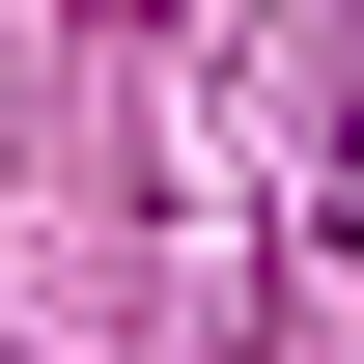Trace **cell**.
Wrapping results in <instances>:
<instances>
[{
	"instance_id": "cell-1",
	"label": "cell",
	"mask_w": 364,
	"mask_h": 364,
	"mask_svg": "<svg viewBox=\"0 0 364 364\" xmlns=\"http://www.w3.org/2000/svg\"><path fill=\"white\" fill-rule=\"evenodd\" d=\"M309 196H336V280H364V112H336V168H309Z\"/></svg>"
}]
</instances>
